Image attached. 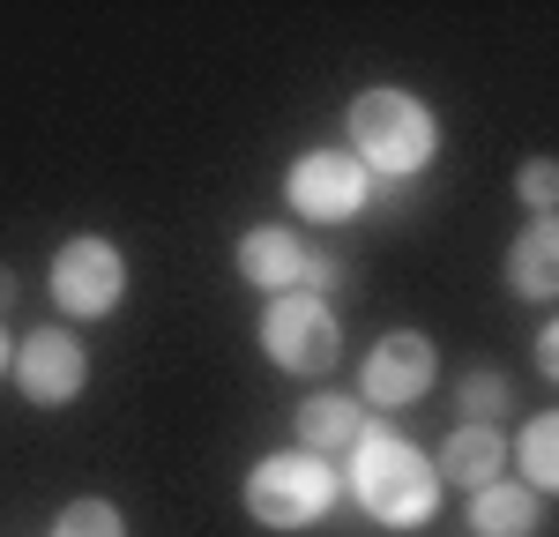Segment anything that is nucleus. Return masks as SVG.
Returning <instances> with one entry per match:
<instances>
[{
  "label": "nucleus",
  "mask_w": 559,
  "mask_h": 537,
  "mask_svg": "<svg viewBox=\"0 0 559 537\" xmlns=\"http://www.w3.org/2000/svg\"><path fill=\"white\" fill-rule=\"evenodd\" d=\"M552 194H559V172H552V165H522V202H530L537 217H552Z\"/></svg>",
  "instance_id": "nucleus-17"
},
{
  "label": "nucleus",
  "mask_w": 559,
  "mask_h": 537,
  "mask_svg": "<svg viewBox=\"0 0 559 537\" xmlns=\"http://www.w3.org/2000/svg\"><path fill=\"white\" fill-rule=\"evenodd\" d=\"M432 112L411 97V90H366L350 105V150L358 165L381 179H418L432 165Z\"/></svg>",
  "instance_id": "nucleus-2"
},
{
  "label": "nucleus",
  "mask_w": 559,
  "mask_h": 537,
  "mask_svg": "<svg viewBox=\"0 0 559 537\" xmlns=\"http://www.w3.org/2000/svg\"><path fill=\"white\" fill-rule=\"evenodd\" d=\"M306 262H313L306 239L284 231V224H261V231L239 239V276L261 284V291H292V284H306Z\"/></svg>",
  "instance_id": "nucleus-9"
},
{
  "label": "nucleus",
  "mask_w": 559,
  "mask_h": 537,
  "mask_svg": "<svg viewBox=\"0 0 559 537\" xmlns=\"http://www.w3.org/2000/svg\"><path fill=\"white\" fill-rule=\"evenodd\" d=\"M284 187H292V210L313 224H344L366 210V165L350 150H306Z\"/></svg>",
  "instance_id": "nucleus-6"
},
{
  "label": "nucleus",
  "mask_w": 559,
  "mask_h": 537,
  "mask_svg": "<svg viewBox=\"0 0 559 537\" xmlns=\"http://www.w3.org/2000/svg\"><path fill=\"white\" fill-rule=\"evenodd\" d=\"M8 366H15V344H8V329H0V373H8Z\"/></svg>",
  "instance_id": "nucleus-19"
},
{
  "label": "nucleus",
  "mask_w": 559,
  "mask_h": 537,
  "mask_svg": "<svg viewBox=\"0 0 559 537\" xmlns=\"http://www.w3.org/2000/svg\"><path fill=\"white\" fill-rule=\"evenodd\" d=\"M8 373L23 381V396H31V403L60 410V403L83 396L90 358H83V344H75L68 329H38V336H23V351H15V366H8Z\"/></svg>",
  "instance_id": "nucleus-7"
},
{
  "label": "nucleus",
  "mask_w": 559,
  "mask_h": 537,
  "mask_svg": "<svg viewBox=\"0 0 559 537\" xmlns=\"http://www.w3.org/2000/svg\"><path fill=\"white\" fill-rule=\"evenodd\" d=\"M358 433H366V410L350 396H313V403H299V448L306 455H350L358 448Z\"/></svg>",
  "instance_id": "nucleus-11"
},
{
  "label": "nucleus",
  "mask_w": 559,
  "mask_h": 537,
  "mask_svg": "<svg viewBox=\"0 0 559 537\" xmlns=\"http://www.w3.org/2000/svg\"><path fill=\"white\" fill-rule=\"evenodd\" d=\"M432 389V344L426 336H381L373 358H366V403L381 410H403Z\"/></svg>",
  "instance_id": "nucleus-8"
},
{
  "label": "nucleus",
  "mask_w": 559,
  "mask_h": 537,
  "mask_svg": "<svg viewBox=\"0 0 559 537\" xmlns=\"http://www.w3.org/2000/svg\"><path fill=\"white\" fill-rule=\"evenodd\" d=\"M463 410H471V426H492V418H500V410H508V381H500V373H485V366H477L471 381H463Z\"/></svg>",
  "instance_id": "nucleus-16"
},
{
  "label": "nucleus",
  "mask_w": 559,
  "mask_h": 537,
  "mask_svg": "<svg viewBox=\"0 0 559 537\" xmlns=\"http://www.w3.org/2000/svg\"><path fill=\"white\" fill-rule=\"evenodd\" d=\"M471 530L477 537H530L537 530V492L530 486H485L471 500Z\"/></svg>",
  "instance_id": "nucleus-13"
},
{
  "label": "nucleus",
  "mask_w": 559,
  "mask_h": 537,
  "mask_svg": "<svg viewBox=\"0 0 559 537\" xmlns=\"http://www.w3.org/2000/svg\"><path fill=\"white\" fill-rule=\"evenodd\" d=\"M261 344H269V358H276L284 373H329L336 351H344L336 313L321 307L313 291H284V299L269 307V321H261Z\"/></svg>",
  "instance_id": "nucleus-4"
},
{
  "label": "nucleus",
  "mask_w": 559,
  "mask_h": 537,
  "mask_svg": "<svg viewBox=\"0 0 559 537\" xmlns=\"http://www.w3.org/2000/svg\"><path fill=\"white\" fill-rule=\"evenodd\" d=\"M329 500H336V470L321 455H269L254 478H247V508H254V523H269V530L321 523Z\"/></svg>",
  "instance_id": "nucleus-3"
},
{
  "label": "nucleus",
  "mask_w": 559,
  "mask_h": 537,
  "mask_svg": "<svg viewBox=\"0 0 559 537\" xmlns=\"http://www.w3.org/2000/svg\"><path fill=\"white\" fill-rule=\"evenodd\" d=\"M508 284H515L522 299H552L559 291V224L552 217H530V231L508 254Z\"/></svg>",
  "instance_id": "nucleus-12"
},
{
  "label": "nucleus",
  "mask_w": 559,
  "mask_h": 537,
  "mask_svg": "<svg viewBox=\"0 0 559 537\" xmlns=\"http://www.w3.org/2000/svg\"><path fill=\"white\" fill-rule=\"evenodd\" d=\"M500 470H508L500 426H463V433L448 441V455H440L432 478H448V486H463V492H485V486H500Z\"/></svg>",
  "instance_id": "nucleus-10"
},
{
  "label": "nucleus",
  "mask_w": 559,
  "mask_h": 537,
  "mask_svg": "<svg viewBox=\"0 0 559 537\" xmlns=\"http://www.w3.org/2000/svg\"><path fill=\"white\" fill-rule=\"evenodd\" d=\"M120 291H128V262H120L112 239H68L52 254V299H60V313L97 321V313L120 307Z\"/></svg>",
  "instance_id": "nucleus-5"
},
{
  "label": "nucleus",
  "mask_w": 559,
  "mask_h": 537,
  "mask_svg": "<svg viewBox=\"0 0 559 537\" xmlns=\"http://www.w3.org/2000/svg\"><path fill=\"white\" fill-rule=\"evenodd\" d=\"M515 455H522V478H530V492L559 486V418H552V410H545V418H530V426H522Z\"/></svg>",
  "instance_id": "nucleus-14"
},
{
  "label": "nucleus",
  "mask_w": 559,
  "mask_h": 537,
  "mask_svg": "<svg viewBox=\"0 0 559 537\" xmlns=\"http://www.w3.org/2000/svg\"><path fill=\"white\" fill-rule=\"evenodd\" d=\"M8 299H15V276H8V268H0V307H8Z\"/></svg>",
  "instance_id": "nucleus-20"
},
{
  "label": "nucleus",
  "mask_w": 559,
  "mask_h": 537,
  "mask_svg": "<svg viewBox=\"0 0 559 537\" xmlns=\"http://www.w3.org/2000/svg\"><path fill=\"white\" fill-rule=\"evenodd\" d=\"M350 492H358V508H366L373 523L418 530L432 515V500H440V478H432V463L411 441H395V433H358V448H350Z\"/></svg>",
  "instance_id": "nucleus-1"
},
{
  "label": "nucleus",
  "mask_w": 559,
  "mask_h": 537,
  "mask_svg": "<svg viewBox=\"0 0 559 537\" xmlns=\"http://www.w3.org/2000/svg\"><path fill=\"white\" fill-rule=\"evenodd\" d=\"M52 537H128V530H120V515H112L105 500H75V508L52 523Z\"/></svg>",
  "instance_id": "nucleus-15"
},
{
  "label": "nucleus",
  "mask_w": 559,
  "mask_h": 537,
  "mask_svg": "<svg viewBox=\"0 0 559 537\" xmlns=\"http://www.w3.org/2000/svg\"><path fill=\"white\" fill-rule=\"evenodd\" d=\"M537 366H545V373H559V329H545V336H537Z\"/></svg>",
  "instance_id": "nucleus-18"
}]
</instances>
